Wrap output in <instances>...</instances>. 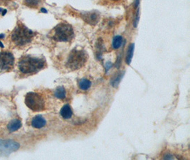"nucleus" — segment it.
Returning a JSON list of instances; mask_svg holds the SVG:
<instances>
[{
    "instance_id": "f257e3e1",
    "label": "nucleus",
    "mask_w": 190,
    "mask_h": 160,
    "mask_svg": "<svg viewBox=\"0 0 190 160\" xmlns=\"http://www.w3.org/2000/svg\"><path fill=\"white\" fill-rule=\"evenodd\" d=\"M46 66V61L44 58L25 56L19 60L18 67L23 74H33Z\"/></svg>"
},
{
    "instance_id": "f03ea898",
    "label": "nucleus",
    "mask_w": 190,
    "mask_h": 160,
    "mask_svg": "<svg viewBox=\"0 0 190 160\" xmlns=\"http://www.w3.org/2000/svg\"><path fill=\"white\" fill-rule=\"evenodd\" d=\"M34 33L26 27L24 24H19L11 34L12 41L17 46H23L31 41Z\"/></svg>"
},
{
    "instance_id": "7ed1b4c3",
    "label": "nucleus",
    "mask_w": 190,
    "mask_h": 160,
    "mask_svg": "<svg viewBox=\"0 0 190 160\" xmlns=\"http://www.w3.org/2000/svg\"><path fill=\"white\" fill-rule=\"evenodd\" d=\"M74 32L70 24L67 23H61L58 24L53 30L52 38L56 41L68 42L73 38Z\"/></svg>"
},
{
    "instance_id": "20e7f679",
    "label": "nucleus",
    "mask_w": 190,
    "mask_h": 160,
    "mask_svg": "<svg viewBox=\"0 0 190 160\" xmlns=\"http://www.w3.org/2000/svg\"><path fill=\"white\" fill-rule=\"evenodd\" d=\"M87 58L88 56L84 51L74 49L69 54L66 66L71 70L80 69L85 65L87 61Z\"/></svg>"
},
{
    "instance_id": "39448f33",
    "label": "nucleus",
    "mask_w": 190,
    "mask_h": 160,
    "mask_svg": "<svg viewBox=\"0 0 190 160\" xmlns=\"http://www.w3.org/2000/svg\"><path fill=\"white\" fill-rule=\"evenodd\" d=\"M25 103L27 107L34 112H40L45 110V101L40 94L36 93H27L25 98Z\"/></svg>"
},
{
    "instance_id": "423d86ee",
    "label": "nucleus",
    "mask_w": 190,
    "mask_h": 160,
    "mask_svg": "<svg viewBox=\"0 0 190 160\" xmlns=\"http://www.w3.org/2000/svg\"><path fill=\"white\" fill-rule=\"evenodd\" d=\"M14 64V57L10 51L0 52V73L12 70Z\"/></svg>"
},
{
    "instance_id": "0eeeda50",
    "label": "nucleus",
    "mask_w": 190,
    "mask_h": 160,
    "mask_svg": "<svg viewBox=\"0 0 190 160\" xmlns=\"http://www.w3.org/2000/svg\"><path fill=\"white\" fill-rule=\"evenodd\" d=\"M19 144L16 142L11 140H0V152H13L18 150Z\"/></svg>"
},
{
    "instance_id": "6e6552de",
    "label": "nucleus",
    "mask_w": 190,
    "mask_h": 160,
    "mask_svg": "<svg viewBox=\"0 0 190 160\" xmlns=\"http://www.w3.org/2000/svg\"><path fill=\"white\" fill-rule=\"evenodd\" d=\"M82 19L88 24L91 25H96L100 19V15L96 12H84L81 15Z\"/></svg>"
},
{
    "instance_id": "1a4fd4ad",
    "label": "nucleus",
    "mask_w": 190,
    "mask_h": 160,
    "mask_svg": "<svg viewBox=\"0 0 190 160\" xmlns=\"http://www.w3.org/2000/svg\"><path fill=\"white\" fill-rule=\"evenodd\" d=\"M46 121L41 115H37V116L34 117L31 121L32 127L37 129L42 128L46 125Z\"/></svg>"
},
{
    "instance_id": "9d476101",
    "label": "nucleus",
    "mask_w": 190,
    "mask_h": 160,
    "mask_svg": "<svg viewBox=\"0 0 190 160\" xmlns=\"http://www.w3.org/2000/svg\"><path fill=\"white\" fill-rule=\"evenodd\" d=\"M60 114L64 119L67 120L71 118L72 115H73V111H72V109L69 105H65L61 108Z\"/></svg>"
},
{
    "instance_id": "9b49d317",
    "label": "nucleus",
    "mask_w": 190,
    "mask_h": 160,
    "mask_svg": "<svg viewBox=\"0 0 190 160\" xmlns=\"http://www.w3.org/2000/svg\"><path fill=\"white\" fill-rule=\"evenodd\" d=\"M21 127V121L18 119H14L9 123L8 126H7V128H8L9 131L11 132H13L19 130Z\"/></svg>"
},
{
    "instance_id": "f8f14e48",
    "label": "nucleus",
    "mask_w": 190,
    "mask_h": 160,
    "mask_svg": "<svg viewBox=\"0 0 190 160\" xmlns=\"http://www.w3.org/2000/svg\"><path fill=\"white\" fill-rule=\"evenodd\" d=\"M134 49H135L134 44H130V46L128 47V51H127V55H126V63H127V64H128V65H130V63H131L132 58H133V56Z\"/></svg>"
},
{
    "instance_id": "ddd939ff",
    "label": "nucleus",
    "mask_w": 190,
    "mask_h": 160,
    "mask_svg": "<svg viewBox=\"0 0 190 160\" xmlns=\"http://www.w3.org/2000/svg\"><path fill=\"white\" fill-rule=\"evenodd\" d=\"M79 88L83 90H87L90 88V86H91V82L88 79H81L79 83Z\"/></svg>"
},
{
    "instance_id": "4468645a",
    "label": "nucleus",
    "mask_w": 190,
    "mask_h": 160,
    "mask_svg": "<svg viewBox=\"0 0 190 160\" xmlns=\"http://www.w3.org/2000/svg\"><path fill=\"white\" fill-rule=\"evenodd\" d=\"M66 92L64 88L59 87L55 90V96L59 99H64L66 98Z\"/></svg>"
},
{
    "instance_id": "2eb2a0df",
    "label": "nucleus",
    "mask_w": 190,
    "mask_h": 160,
    "mask_svg": "<svg viewBox=\"0 0 190 160\" xmlns=\"http://www.w3.org/2000/svg\"><path fill=\"white\" fill-rule=\"evenodd\" d=\"M122 41H123V40H122V36H115L113 40V44H112L113 49H119V48L121 46V45H122Z\"/></svg>"
},
{
    "instance_id": "dca6fc26",
    "label": "nucleus",
    "mask_w": 190,
    "mask_h": 160,
    "mask_svg": "<svg viewBox=\"0 0 190 160\" xmlns=\"http://www.w3.org/2000/svg\"><path fill=\"white\" fill-rule=\"evenodd\" d=\"M41 0H24V3L27 6L30 7H37Z\"/></svg>"
},
{
    "instance_id": "f3484780",
    "label": "nucleus",
    "mask_w": 190,
    "mask_h": 160,
    "mask_svg": "<svg viewBox=\"0 0 190 160\" xmlns=\"http://www.w3.org/2000/svg\"><path fill=\"white\" fill-rule=\"evenodd\" d=\"M122 76H123V73H121L118 75L117 77H116V78H115L114 80L113 81V82H112V85H113V87H117L119 83H120L121 79H122Z\"/></svg>"
},
{
    "instance_id": "a211bd4d",
    "label": "nucleus",
    "mask_w": 190,
    "mask_h": 160,
    "mask_svg": "<svg viewBox=\"0 0 190 160\" xmlns=\"http://www.w3.org/2000/svg\"><path fill=\"white\" fill-rule=\"evenodd\" d=\"M138 21H139V10H137V14H136L135 19L134 23H133V26H134L135 27H137V24H138Z\"/></svg>"
},
{
    "instance_id": "6ab92c4d",
    "label": "nucleus",
    "mask_w": 190,
    "mask_h": 160,
    "mask_svg": "<svg viewBox=\"0 0 190 160\" xmlns=\"http://www.w3.org/2000/svg\"><path fill=\"white\" fill-rule=\"evenodd\" d=\"M164 159H174V156L172 155L171 154H166L165 156L163 157Z\"/></svg>"
},
{
    "instance_id": "aec40b11",
    "label": "nucleus",
    "mask_w": 190,
    "mask_h": 160,
    "mask_svg": "<svg viewBox=\"0 0 190 160\" xmlns=\"http://www.w3.org/2000/svg\"><path fill=\"white\" fill-rule=\"evenodd\" d=\"M139 4H140V0H135V4H134L135 8H137V7L139 6Z\"/></svg>"
},
{
    "instance_id": "412c9836",
    "label": "nucleus",
    "mask_w": 190,
    "mask_h": 160,
    "mask_svg": "<svg viewBox=\"0 0 190 160\" xmlns=\"http://www.w3.org/2000/svg\"><path fill=\"white\" fill-rule=\"evenodd\" d=\"M111 67H112V64H111V63H110V62L107 63V64H106V68H107V70H108V69H110Z\"/></svg>"
},
{
    "instance_id": "4be33fe9",
    "label": "nucleus",
    "mask_w": 190,
    "mask_h": 160,
    "mask_svg": "<svg viewBox=\"0 0 190 160\" xmlns=\"http://www.w3.org/2000/svg\"><path fill=\"white\" fill-rule=\"evenodd\" d=\"M41 12H43V13H47V10H45V9L44 8H42L41 10Z\"/></svg>"
},
{
    "instance_id": "5701e85b",
    "label": "nucleus",
    "mask_w": 190,
    "mask_h": 160,
    "mask_svg": "<svg viewBox=\"0 0 190 160\" xmlns=\"http://www.w3.org/2000/svg\"><path fill=\"white\" fill-rule=\"evenodd\" d=\"M6 13H7V10H3V13H2V15H3V16H4V15Z\"/></svg>"
},
{
    "instance_id": "b1692460",
    "label": "nucleus",
    "mask_w": 190,
    "mask_h": 160,
    "mask_svg": "<svg viewBox=\"0 0 190 160\" xmlns=\"http://www.w3.org/2000/svg\"><path fill=\"white\" fill-rule=\"evenodd\" d=\"M4 37V34H0V39H1V38H3Z\"/></svg>"
},
{
    "instance_id": "393cba45",
    "label": "nucleus",
    "mask_w": 190,
    "mask_h": 160,
    "mask_svg": "<svg viewBox=\"0 0 190 160\" xmlns=\"http://www.w3.org/2000/svg\"><path fill=\"white\" fill-rule=\"evenodd\" d=\"M0 46H1V48H4V46H3V44H1V41H0Z\"/></svg>"
},
{
    "instance_id": "a878e982",
    "label": "nucleus",
    "mask_w": 190,
    "mask_h": 160,
    "mask_svg": "<svg viewBox=\"0 0 190 160\" xmlns=\"http://www.w3.org/2000/svg\"><path fill=\"white\" fill-rule=\"evenodd\" d=\"M113 1H119V0H113Z\"/></svg>"
}]
</instances>
